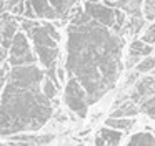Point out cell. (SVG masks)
Segmentation results:
<instances>
[{
	"label": "cell",
	"mask_w": 155,
	"mask_h": 146,
	"mask_svg": "<svg viewBox=\"0 0 155 146\" xmlns=\"http://www.w3.org/2000/svg\"><path fill=\"white\" fill-rule=\"evenodd\" d=\"M122 38L108 27L88 20L70 23L67 40V71L82 83L88 103L114 88L120 73Z\"/></svg>",
	"instance_id": "obj_1"
},
{
	"label": "cell",
	"mask_w": 155,
	"mask_h": 146,
	"mask_svg": "<svg viewBox=\"0 0 155 146\" xmlns=\"http://www.w3.org/2000/svg\"><path fill=\"white\" fill-rule=\"evenodd\" d=\"M52 116L50 98L40 85H18L5 80L0 101V136L35 131Z\"/></svg>",
	"instance_id": "obj_2"
},
{
	"label": "cell",
	"mask_w": 155,
	"mask_h": 146,
	"mask_svg": "<svg viewBox=\"0 0 155 146\" xmlns=\"http://www.w3.org/2000/svg\"><path fill=\"white\" fill-rule=\"evenodd\" d=\"M24 28L28 30V35L34 42L37 56L47 68V76H50L58 86V81L55 78V63L58 58L57 43L60 40V35H58L57 28L52 23H34L30 20L24 22Z\"/></svg>",
	"instance_id": "obj_3"
},
{
	"label": "cell",
	"mask_w": 155,
	"mask_h": 146,
	"mask_svg": "<svg viewBox=\"0 0 155 146\" xmlns=\"http://www.w3.org/2000/svg\"><path fill=\"white\" fill-rule=\"evenodd\" d=\"M64 101L68 108L74 113H77L80 118H84L87 115L88 110V96L85 88L82 86V83L78 81L75 76H72L67 81V86H65V93H64Z\"/></svg>",
	"instance_id": "obj_4"
},
{
	"label": "cell",
	"mask_w": 155,
	"mask_h": 146,
	"mask_svg": "<svg viewBox=\"0 0 155 146\" xmlns=\"http://www.w3.org/2000/svg\"><path fill=\"white\" fill-rule=\"evenodd\" d=\"M35 58H37V56H35L34 52L30 50L27 36L22 32L15 33L14 40H12V45H10V56H8L10 65L12 66L28 65V63H35Z\"/></svg>",
	"instance_id": "obj_5"
},
{
	"label": "cell",
	"mask_w": 155,
	"mask_h": 146,
	"mask_svg": "<svg viewBox=\"0 0 155 146\" xmlns=\"http://www.w3.org/2000/svg\"><path fill=\"white\" fill-rule=\"evenodd\" d=\"M85 12L90 15L92 20L102 23L105 27L115 25V10L100 2H85Z\"/></svg>",
	"instance_id": "obj_6"
},
{
	"label": "cell",
	"mask_w": 155,
	"mask_h": 146,
	"mask_svg": "<svg viewBox=\"0 0 155 146\" xmlns=\"http://www.w3.org/2000/svg\"><path fill=\"white\" fill-rule=\"evenodd\" d=\"M28 2L32 5V10L35 12V17L48 18V20L58 18V13L55 12V8L52 7V3L48 0H28Z\"/></svg>",
	"instance_id": "obj_7"
},
{
	"label": "cell",
	"mask_w": 155,
	"mask_h": 146,
	"mask_svg": "<svg viewBox=\"0 0 155 146\" xmlns=\"http://www.w3.org/2000/svg\"><path fill=\"white\" fill-rule=\"evenodd\" d=\"M122 139V133L117 129H110V126H105L100 129L98 136L95 138V144H118Z\"/></svg>",
	"instance_id": "obj_8"
},
{
	"label": "cell",
	"mask_w": 155,
	"mask_h": 146,
	"mask_svg": "<svg viewBox=\"0 0 155 146\" xmlns=\"http://www.w3.org/2000/svg\"><path fill=\"white\" fill-rule=\"evenodd\" d=\"M17 22L15 20H5L2 28H0V35H2V46L10 48L12 40H14L15 33H17Z\"/></svg>",
	"instance_id": "obj_9"
},
{
	"label": "cell",
	"mask_w": 155,
	"mask_h": 146,
	"mask_svg": "<svg viewBox=\"0 0 155 146\" xmlns=\"http://www.w3.org/2000/svg\"><path fill=\"white\" fill-rule=\"evenodd\" d=\"M152 53V46L150 43H145L143 40H135L130 43V48H128V55L132 56H147Z\"/></svg>",
	"instance_id": "obj_10"
},
{
	"label": "cell",
	"mask_w": 155,
	"mask_h": 146,
	"mask_svg": "<svg viewBox=\"0 0 155 146\" xmlns=\"http://www.w3.org/2000/svg\"><path fill=\"white\" fill-rule=\"evenodd\" d=\"M130 146H153L155 144V136L150 133L143 131V133H137L128 139Z\"/></svg>",
	"instance_id": "obj_11"
},
{
	"label": "cell",
	"mask_w": 155,
	"mask_h": 146,
	"mask_svg": "<svg viewBox=\"0 0 155 146\" xmlns=\"http://www.w3.org/2000/svg\"><path fill=\"white\" fill-rule=\"evenodd\" d=\"M134 119L132 118H122V116H110L105 121V126H110L115 129H130L134 126Z\"/></svg>",
	"instance_id": "obj_12"
},
{
	"label": "cell",
	"mask_w": 155,
	"mask_h": 146,
	"mask_svg": "<svg viewBox=\"0 0 155 146\" xmlns=\"http://www.w3.org/2000/svg\"><path fill=\"white\" fill-rule=\"evenodd\" d=\"M52 3V7L55 8V12L58 13V18L67 17V13L72 10V7L75 5L77 0H48Z\"/></svg>",
	"instance_id": "obj_13"
},
{
	"label": "cell",
	"mask_w": 155,
	"mask_h": 146,
	"mask_svg": "<svg viewBox=\"0 0 155 146\" xmlns=\"http://www.w3.org/2000/svg\"><path fill=\"white\" fill-rule=\"evenodd\" d=\"M14 141H27L28 144H44V143H48L52 141V136H28V135H24V136H14Z\"/></svg>",
	"instance_id": "obj_14"
},
{
	"label": "cell",
	"mask_w": 155,
	"mask_h": 146,
	"mask_svg": "<svg viewBox=\"0 0 155 146\" xmlns=\"http://www.w3.org/2000/svg\"><path fill=\"white\" fill-rule=\"evenodd\" d=\"M138 111H140V110H138L137 106H134V103H125V105L120 106L117 111L112 113V116H134V115H137Z\"/></svg>",
	"instance_id": "obj_15"
},
{
	"label": "cell",
	"mask_w": 155,
	"mask_h": 146,
	"mask_svg": "<svg viewBox=\"0 0 155 146\" xmlns=\"http://www.w3.org/2000/svg\"><path fill=\"white\" fill-rule=\"evenodd\" d=\"M42 90H44V93L52 100L55 95H57V83H55L54 80L50 78V76H45V78H44V86H42Z\"/></svg>",
	"instance_id": "obj_16"
},
{
	"label": "cell",
	"mask_w": 155,
	"mask_h": 146,
	"mask_svg": "<svg viewBox=\"0 0 155 146\" xmlns=\"http://www.w3.org/2000/svg\"><path fill=\"white\" fill-rule=\"evenodd\" d=\"M153 85H155L153 78H148V76L147 78H142L140 81H138V85H137V93H135V96H143Z\"/></svg>",
	"instance_id": "obj_17"
},
{
	"label": "cell",
	"mask_w": 155,
	"mask_h": 146,
	"mask_svg": "<svg viewBox=\"0 0 155 146\" xmlns=\"http://www.w3.org/2000/svg\"><path fill=\"white\" fill-rule=\"evenodd\" d=\"M143 3V0H128L127 5L124 7V12L128 15H140V5Z\"/></svg>",
	"instance_id": "obj_18"
},
{
	"label": "cell",
	"mask_w": 155,
	"mask_h": 146,
	"mask_svg": "<svg viewBox=\"0 0 155 146\" xmlns=\"http://www.w3.org/2000/svg\"><path fill=\"white\" fill-rule=\"evenodd\" d=\"M153 66H155V58H152V56L147 55V56H145V58L137 65V71H138V73H147V71H150Z\"/></svg>",
	"instance_id": "obj_19"
},
{
	"label": "cell",
	"mask_w": 155,
	"mask_h": 146,
	"mask_svg": "<svg viewBox=\"0 0 155 146\" xmlns=\"http://www.w3.org/2000/svg\"><path fill=\"white\" fill-rule=\"evenodd\" d=\"M127 27L132 33H138L140 28L143 27V18H140V15H132V20L130 23H127Z\"/></svg>",
	"instance_id": "obj_20"
},
{
	"label": "cell",
	"mask_w": 155,
	"mask_h": 146,
	"mask_svg": "<svg viewBox=\"0 0 155 146\" xmlns=\"http://www.w3.org/2000/svg\"><path fill=\"white\" fill-rule=\"evenodd\" d=\"M140 111L147 113L150 118H155V96H152V98H148L147 101L143 103V105L140 106Z\"/></svg>",
	"instance_id": "obj_21"
},
{
	"label": "cell",
	"mask_w": 155,
	"mask_h": 146,
	"mask_svg": "<svg viewBox=\"0 0 155 146\" xmlns=\"http://www.w3.org/2000/svg\"><path fill=\"white\" fill-rule=\"evenodd\" d=\"M143 12L147 20L155 18V0H143Z\"/></svg>",
	"instance_id": "obj_22"
},
{
	"label": "cell",
	"mask_w": 155,
	"mask_h": 146,
	"mask_svg": "<svg viewBox=\"0 0 155 146\" xmlns=\"http://www.w3.org/2000/svg\"><path fill=\"white\" fill-rule=\"evenodd\" d=\"M142 40H143L145 43H155V23H152L150 27L147 28V32L143 33V36H142Z\"/></svg>",
	"instance_id": "obj_23"
},
{
	"label": "cell",
	"mask_w": 155,
	"mask_h": 146,
	"mask_svg": "<svg viewBox=\"0 0 155 146\" xmlns=\"http://www.w3.org/2000/svg\"><path fill=\"white\" fill-rule=\"evenodd\" d=\"M5 80H7V68H0V90L4 86Z\"/></svg>",
	"instance_id": "obj_24"
},
{
	"label": "cell",
	"mask_w": 155,
	"mask_h": 146,
	"mask_svg": "<svg viewBox=\"0 0 155 146\" xmlns=\"http://www.w3.org/2000/svg\"><path fill=\"white\" fill-rule=\"evenodd\" d=\"M5 56H7V50H5V46H0V63L5 60Z\"/></svg>",
	"instance_id": "obj_25"
},
{
	"label": "cell",
	"mask_w": 155,
	"mask_h": 146,
	"mask_svg": "<svg viewBox=\"0 0 155 146\" xmlns=\"http://www.w3.org/2000/svg\"><path fill=\"white\" fill-rule=\"evenodd\" d=\"M127 2L128 0H117V3H118V7H122V8H124L125 5H127Z\"/></svg>",
	"instance_id": "obj_26"
},
{
	"label": "cell",
	"mask_w": 155,
	"mask_h": 146,
	"mask_svg": "<svg viewBox=\"0 0 155 146\" xmlns=\"http://www.w3.org/2000/svg\"><path fill=\"white\" fill-rule=\"evenodd\" d=\"M58 80H64V70H58Z\"/></svg>",
	"instance_id": "obj_27"
},
{
	"label": "cell",
	"mask_w": 155,
	"mask_h": 146,
	"mask_svg": "<svg viewBox=\"0 0 155 146\" xmlns=\"http://www.w3.org/2000/svg\"><path fill=\"white\" fill-rule=\"evenodd\" d=\"M85 2H100V0H85Z\"/></svg>",
	"instance_id": "obj_28"
},
{
	"label": "cell",
	"mask_w": 155,
	"mask_h": 146,
	"mask_svg": "<svg viewBox=\"0 0 155 146\" xmlns=\"http://www.w3.org/2000/svg\"><path fill=\"white\" fill-rule=\"evenodd\" d=\"M0 46H2V35H0Z\"/></svg>",
	"instance_id": "obj_29"
},
{
	"label": "cell",
	"mask_w": 155,
	"mask_h": 146,
	"mask_svg": "<svg viewBox=\"0 0 155 146\" xmlns=\"http://www.w3.org/2000/svg\"><path fill=\"white\" fill-rule=\"evenodd\" d=\"M115 2H117V0H115Z\"/></svg>",
	"instance_id": "obj_30"
}]
</instances>
